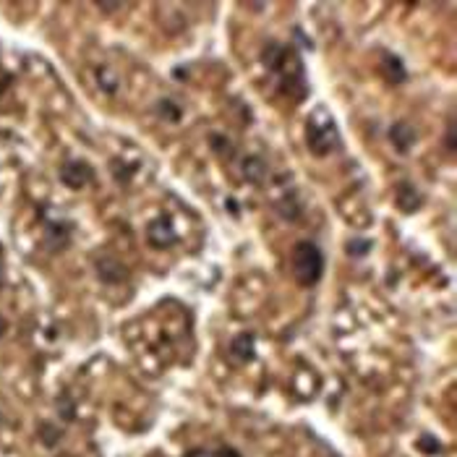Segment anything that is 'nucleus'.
Segmentation results:
<instances>
[{
	"label": "nucleus",
	"instance_id": "f257e3e1",
	"mask_svg": "<svg viewBox=\"0 0 457 457\" xmlns=\"http://www.w3.org/2000/svg\"><path fill=\"white\" fill-rule=\"evenodd\" d=\"M261 63L267 71H272L277 76V87L282 94H287L293 102L303 100L309 94V84H306V68L300 55L290 45L282 42H267L261 50Z\"/></svg>",
	"mask_w": 457,
	"mask_h": 457
},
{
	"label": "nucleus",
	"instance_id": "f03ea898",
	"mask_svg": "<svg viewBox=\"0 0 457 457\" xmlns=\"http://www.w3.org/2000/svg\"><path fill=\"white\" fill-rule=\"evenodd\" d=\"M290 267H293V280L300 287H313L324 274V251L313 241H298L290 256Z\"/></svg>",
	"mask_w": 457,
	"mask_h": 457
},
{
	"label": "nucleus",
	"instance_id": "7ed1b4c3",
	"mask_svg": "<svg viewBox=\"0 0 457 457\" xmlns=\"http://www.w3.org/2000/svg\"><path fill=\"white\" fill-rule=\"evenodd\" d=\"M306 142H309V149H311L316 157H326L332 155L339 146V131L335 126V120L326 115L324 110L313 113L306 123Z\"/></svg>",
	"mask_w": 457,
	"mask_h": 457
},
{
	"label": "nucleus",
	"instance_id": "20e7f679",
	"mask_svg": "<svg viewBox=\"0 0 457 457\" xmlns=\"http://www.w3.org/2000/svg\"><path fill=\"white\" fill-rule=\"evenodd\" d=\"M60 181L68 186V188H84V186H89L94 181V170H91L89 162H81V159H71V162H65L63 168H60Z\"/></svg>",
	"mask_w": 457,
	"mask_h": 457
},
{
	"label": "nucleus",
	"instance_id": "39448f33",
	"mask_svg": "<svg viewBox=\"0 0 457 457\" xmlns=\"http://www.w3.org/2000/svg\"><path fill=\"white\" fill-rule=\"evenodd\" d=\"M146 241L155 248H170L178 243V233H175V227H172V222L168 217H157L146 227Z\"/></svg>",
	"mask_w": 457,
	"mask_h": 457
},
{
	"label": "nucleus",
	"instance_id": "423d86ee",
	"mask_svg": "<svg viewBox=\"0 0 457 457\" xmlns=\"http://www.w3.org/2000/svg\"><path fill=\"white\" fill-rule=\"evenodd\" d=\"M94 267H97V277L102 280L104 285H120L129 277L126 264L118 261L115 256H100V259L94 261Z\"/></svg>",
	"mask_w": 457,
	"mask_h": 457
},
{
	"label": "nucleus",
	"instance_id": "0eeeda50",
	"mask_svg": "<svg viewBox=\"0 0 457 457\" xmlns=\"http://www.w3.org/2000/svg\"><path fill=\"white\" fill-rule=\"evenodd\" d=\"M256 355V337L254 332H241L230 339V358L235 364H248Z\"/></svg>",
	"mask_w": 457,
	"mask_h": 457
},
{
	"label": "nucleus",
	"instance_id": "6e6552de",
	"mask_svg": "<svg viewBox=\"0 0 457 457\" xmlns=\"http://www.w3.org/2000/svg\"><path fill=\"white\" fill-rule=\"evenodd\" d=\"M390 142L400 155H408L413 149V144H416V129L408 120H397V123L390 126Z\"/></svg>",
	"mask_w": 457,
	"mask_h": 457
},
{
	"label": "nucleus",
	"instance_id": "1a4fd4ad",
	"mask_svg": "<svg viewBox=\"0 0 457 457\" xmlns=\"http://www.w3.org/2000/svg\"><path fill=\"white\" fill-rule=\"evenodd\" d=\"M394 201H397V207L403 209L405 214H413V212H418L421 209V204H423V196L418 194V188L413 186V183H397V188H394Z\"/></svg>",
	"mask_w": 457,
	"mask_h": 457
},
{
	"label": "nucleus",
	"instance_id": "9d476101",
	"mask_svg": "<svg viewBox=\"0 0 457 457\" xmlns=\"http://www.w3.org/2000/svg\"><path fill=\"white\" fill-rule=\"evenodd\" d=\"M379 68H381V76L387 78L390 84H403L405 78H408V71H405L403 60H400L397 55H390V52H384V55H381Z\"/></svg>",
	"mask_w": 457,
	"mask_h": 457
},
{
	"label": "nucleus",
	"instance_id": "9b49d317",
	"mask_svg": "<svg viewBox=\"0 0 457 457\" xmlns=\"http://www.w3.org/2000/svg\"><path fill=\"white\" fill-rule=\"evenodd\" d=\"M241 172H243V178L251 183H264L267 178V165H264V159L261 157H246L243 159V165H241Z\"/></svg>",
	"mask_w": 457,
	"mask_h": 457
},
{
	"label": "nucleus",
	"instance_id": "f8f14e48",
	"mask_svg": "<svg viewBox=\"0 0 457 457\" xmlns=\"http://www.w3.org/2000/svg\"><path fill=\"white\" fill-rule=\"evenodd\" d=\"M209 144H212V149L220 157H225V159H233L235 157V149L230 146V142H227L222 133H212V136H209Z\"/></svg>",
	"mask_w": 457,
	"mask_h": 457
},
{
	"label": "nucleus",
	"instance_id": "ddd939ff",
	"mask_svg": "<svg viewBox=\"0 0 457 457\" xmlns=\"http://www.w3.org/2000/svg\"><path fill=\"white\" fill-rule=\"evenodd\" d=\"M157 113L162 118H168L170 123H178V120H181V107H175L172 100H159V102H157Z\"/></svg>",
	"mask_w": 457,
	"mask_h": 457
},
{
	"label": "nucleus",
	"instance_id": "4468645a",
	"mask_svg": "<svg viewBox=\"0 0 457 457\" xmlns=\"http://www.w3.org/2000/svg\"><path fill=\"white\" fill-rule=\"evenodd\" d=\"M39 439H42L45 447H55L58 439H60V431L55 429V426H50V423H42L39 426Z\"/></svg>",
	"mask_w": 457,
	"mask_h": 457
},
{
	"label": "nucleus",
	"instance_id": "2eb2a0df",
	"mask_svg": "<svg viewBox=\"0 0 457 457\" xmlns=\"http://www.w3.org/2000/svg\"><path fill=\"white\" fill-rule=\"evenodd\" d=\"M418 449H423L426 455H439V452H442V444L436 442V439H431L429 434H426V436L418 439Z\"/></svg>",
	"mask_w": 457,
	"mask_h": 457
},
{
	"label": "nucleus",
	"instance_id": "dca6fc26",
	"mask_svg": "<svg viewBox=\"0 0 457 457\" xmlns=\"http://www.w3.org/2000/svg\"><path fill=\"white\" fill-rule=\"evenodd\" d=\"M368 248H371V241H350L348 243V254L350 256H366Z\"/></svg>",
	"mask_w": 457,
	"mask_h": 457
},
{
	"label": "nucleus",
	"instance_id": "f3484780",
	"mask_svg": "<svg viewBox=\"0 0 457 457\" xmlns=\"http://www.w3.org/2000/svg\"><path fill=\"white\" fill-rule=\"evenodd\" d=\"M447 152H455V120L447 123Z\"/></svg>",
	"mask_w": 457,
	"mask_h": 457
},
{
	"label": "nucleus",
	"instance_id": "a211bd4d",
	"mask_svg": "<svg viewBox=\"0 0 457 457\" xmlns=\"http://www.w3.org/2000/svg\"><path fill=\"white\" fill-rule=\"evenodd\" d=\"M217 457H241V455H238L235 449H230V447H220V449H217Z\"/></svg>",
	"mask_w": 457,
	"mask_h": 457
}]
</instances>
